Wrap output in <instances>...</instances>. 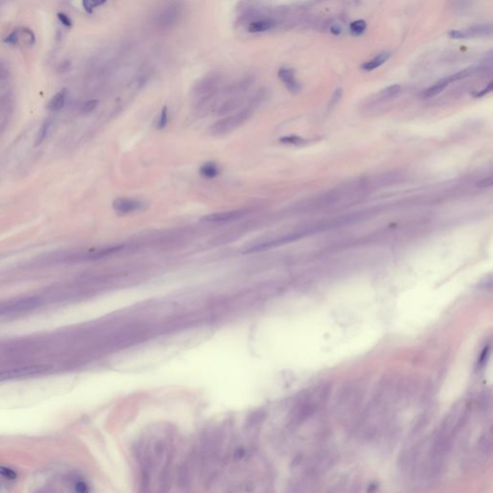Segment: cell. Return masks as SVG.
<instances>
[{"label": "cell", "mask_w": 493, "mask_h": 493, "mask_svg": "<svg viewBox=\"0 0 493 493\" xmlns=\"http://www.w3.org/2000/svg\"><path fill=\"white\" fill-rule=\"evenodd\" d=\"M250 116V110L245 109L237 114L224 118L211 126V133L214 135H225L243 124Z\"/></svg>", "instance_id": "cell-1"}, {"label": "cell", "mask_w": 493, "mask_h": 493, "mask_svg": "<svg viewBox=\"0 0 493 493\" xmlns=\"http://www.w3.org/2000/svg\"><path fill=\"white\" fill-rule=\"evenodd\" d=\"M493 26L492 24H481L464 29H455L449 32V36L452 39H468L474 37H487L492 35Z\"/></svg>", "instance_id": "cell-2"}, {"label": "cell", "mask_w": 493, "mask_h": 493, "mask_svg": "<svg viewBox=\"0 0 493 493\" xmlns=\"http://www.w3.org/2000/svg\"><path fill=\"white\" fill-rule=\"evenodd\" d=\"M304 236V234H301V233H298V234H289V235H285L283 237H280V238H277V239H274V240H270V241H267V242H262V243H259V244H255L253 246H249L247 249H246V252H253V251H260V250H265V249H269V248H273V247H277V246H283L285 244H288L290 242H294V241H297L299 239H301L302 237Z\"/></svg>", "instance_id": "cell-3"}, {"label": "cell", "mask_w": 493, "mask_h": 493, "mask_svg": "<svg viewBox=\"0 0 493 493\" xmlns=\"http://www.w3.org/2000/svg\"><path fill=\"white\" fill-rule=\"evenodd\" d=\"M246 212L244 210H231V211H225V212H218V213H212L208 214L205 217L202 218L203 222L205 223H212V224H219V223H227L231 222L234 220H238L242 218Z\"/></svg>", "instance_id": "cell-4"}, {"label": "cell", "mask_w": 493, "mask_h": 493, "mask_svg": "<svg viewBox=\"0 0 493 493\" xmlns=\"http://www.w3.org/2000/svg\"><path fill=\"white\" fill-rule=\"evenodd\" d=\"M143 207V203L138 200L119 198L113 202V208L120 215L129 214Z\"/></svg>", "instance_id": "cell-5"}, {"label": "cell", "mask_w": 493, "mask_h": 493, "mask_svg": "<svg viewBox=\"0 0 493 493\" xmlns=\"http://www.w3.org/2000/svg\"><path fill=\"white\" fill-rule=\"evenodd\" d=\"M279 77L285 84L288 91L293 94H297L301 90V85L296 79L295 71L289 68H282L279 71Z\"/></svg>", "instance_id": "cell-6"}, {"label": "cell", "mask_w": 493, "mask_h": 493, "mask_svg": "<svg viewBox=\"0 0 493 493\" xmlns=\"http://www.w3.org/2000/svg\"><path fill=\"white\" fill-rule=\"evenodd\" d=\"M218 81H219V77L218 76H213L205 77L196 86V92H197V94H199V95H205V94L211 93V91L217 86Z\"/></svg>", "instance_id": "cell-7"}, {"label": "cell", "mask_w": 493, "mask_h": 493, "mask_svg": "<svg viewBox=\"0 0 493 493\" xmlns=\"http://www.w3.org/2000/svg\"><path fill=\"white\" fill-rule=\"evenodd\" d=\"M390 53L389 52H382V53H379V55H377L376 57L367 61L366 63H364L362 66H361V69L365 72H372L374 70H376L377 68H379L381 65H383L389 58H390Z\"/></svg>", "instance_id": "cell-8"}, {"label": "cell", "mask_w": 493, "mask_h": 493, "mask_svg": "<svg viewBox=\"0 0 493 493\" xmlns=\"http://www.w3.org/2000/svg\"><path fill=\"white\" fill-rule=\"evenodd\" d=\"M275 22L269 19H260V20H255L252 21L248 25V32L250 33H261L266 32L268 30H271L272 28L275 27Z\"/></svg>", "instance_id": "cell-9"}, {"label": "cell", "mask_w": 493, "mask_h": 493, "mask_svg": "<svg viewBox=\"0 0 493 493\" xmlns=\"http://www.w3.org/2000/svg\"><path fill=\"white\" fill-rule=\"evenodd\" d=\"M450 84V81H449V78L446 77V78H443L441 80H439L438 82H436V84H434L433 86H431L430 88H428L424 93H423V96L426 97V98H430V97H433V96H436V95H439L441 92H443L445 90V88Z\"/></svg>", "instance_id": "cell-10"}, {"label": "cell", "mask_w": 493, "mask_h": 493, "mask_svg": "<svg viewBox=\"0 0 493 493\" xmlns=\"http://www.w3.org/2000/svg\"><path fill=\"white\" fill-rule=\"evenodd\" d=\"M67 97V90L63 89L54 95L48 104V109L52 112H58L63 109Z\"/></svg>", "instance_id": "cell-11"}, {"label": "cell", "mask_w": 493, "mask_h": 493, "mask_svg": "<svg viewBox=\"0 0 493 493\" xmlns=\"http://www.w3.org/2000/svg\"><path fill=\"white\" fill-rule=\"evenodd\" d=\"M200 172L203 176L207 178H214L220 173L217 164H215L214 162H207L204 164L200 169Z\"/></svg>", "instance_id": "cell-12"}, {"label": "cell", "mask_w": 493, "mask_h": 493, "mask_svg": "<svg viewBox=\"0 0 493 493\" xmlns=\"http://www.w3.org/2000/svg\"><path fill=\"white\" fill-rule=\"evenodd\" d=\"M366 29V22L363 19H358L350 24V31L353 35H361Z\"/></svg>", "instance_id": "cell-13"}, {"label": "cell", "mask_w": 493, "mask_h": 493, "mask_svg": "<svg viewBox=\"0 0 493 493\" xmlns=\"http://www.w3.org/2000/svg\"><path fill=\"white\" fill-rule=\"evenodd\" d=\"M282 143L284 144H288V145H295V146H300V145H304L305 143H307L306 140H304V138L300 137V136H297V135H289V136H285V137H283L281 138L280 140Z\"/></svg>", "instance_id": "cell-14"}, {"label": "cell", "mask_w": 493, "mask_h": 493, "mask_svg": "<svg viewBox=\"0 0 493 493\" xmlns=\"http://www.w3.org/2000/svg\"><path fill=\"white\" fill-rule=\"evenodd\" d=\"M400 91H401V87L397 84H395V85H391V86L385 88L384 90H382L379 93V95L382 98H388V97H392V96L397 95Z\"/></svg>", "instance_id": "cell-15"}, {"label": "cell", "mask_w": 493, "mask_h": 493, "mask_svg": "<svg viewBox=\"0 0 493 493\" xmlns=\"http://www.w3.org/2000/svg\"><path fill=\"white\" fill-rule=\"evenodd\" d=\"M106 0H83V7L88 13H92L95 7L104 4Z\"/></svg>", "instance_id": "cell-16"}, {"label": "cell", "mask_w": 493, "mask_h": 493, "mask_svg": "<svg viewBox=\"0 0 493 493\" xmlns=\"http://www.w3.org/2000/svg\"><path fill=\"white\" fill-rule=\"evenodd\" d=\"M475 70L473 68H469V69H465L459 73H456L455 75H453V76H449V81L450 83L454 82V81H457V80H460V79H463V78H466L467 76H471L473 73H474Z\"/></svg>", "instance_id": "cell-17"}, {"label": "cell", "mask_w": 493, "mask_h": 493, "mask_svg": "<svg viewBox=\"0 0 493 493\" xmlns=\"http://www.w3.org/2000/svg\"><path fill=\"white\" fill-rule=\"evenodd\" d=\"M48 128H49V123H48V122H45V123L41 125V127L40 128L38 134H37L36 141H35L36 145H40V144H41V142L45 139V137H46V135H47V132H48Z\"/></svg>", "instance_id": "cell-18"}, {"label": "cell", "mask_w": 493, "mask_h": 493, "mask_svg": "<svg viewBox=\"0 0 493 493\" xmlns=\"http://www.w3.org/2000/svg\"><path fill=\"white\" fill-rule=\"evenodd\" d=\"M168 119H169L168 108L167 107H163V109L161 111V115H160V119H159L158 123H157V127L159 129H164L167 126V124H168Z\"/></svg>", "instance_id": "cell-19"}, {"label": "cell", "mask_w": 493, "mask_h": 493, "mask_svg": "<svg viewBox=\"0 0 493 493\" xmlns=\"http://www.w3.org/2000/svg\"><path fill=\"white\" fill-rule=\"evenodd\" d=\"M177 17V13L175 9H171L167 12H165L164 15H162V23L163 24H170L174 21V19Z\"/></svg>", "instance_id": "cell-20"}, {"label": "cell", "mask_w": 493, "mask_h": 493, "mask_svg": "<svg viewBox=\"0 0 493 493\" xmlns=\"http://www.w3.org/2000/svg\"><path fill=\"white\" fill-rule=\"evenodd\" d=\"M0 475L8 480H16L18 477V475L13 469L4 466H0Z\"/></svg>", "instance_id": "cell-21"}, {"label": "cell", "mask_w": 493, "mask_h": 493, "mask_svg": "<svg viewBox=\"0 0 493 493\" xmlns=\"http://www.w3.org/2000/svg\"><path fill=\"white\" fill-rule=\"evenodd\" d=\"M97 103H98V101H97V100H95V99H94V100H90V101L86 102V103L84 104V106H83V109H82L83 113H85V114H89V113L93 112V111L95 110V107L97 106Z\"/></svg>", "instance_id": "cell-22"}, {"label": "cell", "mask_w": 493, "mask_h": 493, "mask_svg": "<svg viewBox=\"0 0 493 493\" xmlns=\"http://www.w3.org/2000/svg\"><path fill=\"white\" fill-rule=\"evenodd\" d=\"M19 41V31L18 30H15L14 32H12L7 38L4 40L5 42L7 43H10V44H16Z\"/></svg>", "instance_id": "cell-23"}, {"label": "cell", "mask_w": 493, "mask_h": 493, "mask_svg": "<svg viewBox=\"0 0 493 493\" xmlns=\"http://www.w3.org/2000/svg\"><path fill=\"white\" fill-rule=\"evenodd\" d=\"M493 185V177H489V178H486V179H482L479 181V183H477V186L481 187V188H487V187H491Z\"/></svg>", "instance_id": "cell-24"}, {"label": "cell", "mask_w": 493, "mask_h": 493, "mask_svg": "<svg viewBox=\"0 0 493 493\" xmlns=\"http://www.w3.org/2000/svg\"><path fill=\"white\" fill-rule=\"evenodd\" d=\"M58 19H60V21H61L64 25H66V26H68V27L72 26V20H71V19H70L67 15H65V14H63V13H59V14H58Z\"/></svg>", "instance_id": "cell-25"}, {"label": "cell", "mask_w": 493, "mask_h": 493, "mask_svg": "<svg viewBox=\"0 0 493 493\" xmlns=\"http://www.w3.org/2000/svg\"><path fill=\"white\" fill-rule=\"evenodd\" d=\"M493 82H491V83L488 85V87H487L486 89H484L483 91H481V92L477 93V94L475 95V96H476V97H481V96H484V95H487V94H489V93H491V92L493 91Z\"/></svg>", "instance_id": "cell-26"}, {"label": "cell", "mask_w": 493, "mask_h": 493, "mask_svg": "<svg viewBox=\"0 0 493 493\" xmlns=\"http://www.w3.org/2000/svg\"><path fill=\"white\" fill-rule=\"evenodd\" d=\"M342 95V90L341 89H338L336 90V92L333 94L332 97H331V101H330V105H334L335 103L338 102V100L340 99Z\"/></svg>", "instance_id": "cell-27"}, {"label": "cell", "mask_w": 493, "mask_h": 493, "mask_svg": "<svg viewBox=\"0 0 493 493\" xmlns=\"http://www.w3.org/2000/svg\"><path fill=\"white\" fill-rule=\"evenodd\" d=\"M76 490L78 493H85L87 492V487L84 483H77L76 485Z\"/></svg>", "instance_id": "cell-28"}, {"label": "cell", "mask_w": 493, "mask_h": 493, "mask_svg": "<svg viewBox=\"0 0 493 493\" xmlns=\"http://www.w3.org/2000/svg\"><path fill=\"white\" fill-rule=\"evenodd\" d=\"M330 31L332 34L334 35H339L341 33L342 28L341 26H339L338 24H335V25H332L331 28H330Z\"/></svg>", "instance_id": "cell-29"}]
</instances>
